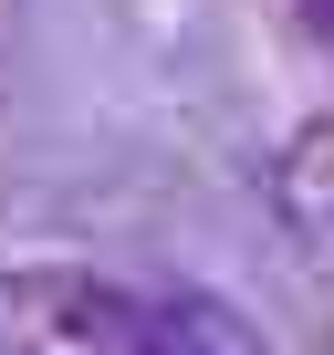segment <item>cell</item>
<instances>
[{"label": "cell", "mask_w": 334, "mask_h": 355, "mask_svg": "<svg viewBox=\"0 0 334 355\" xmlns=\"http://www.w3.org/2000/svg\"><path fill=\"white\" fill-rule=\"evenodd\" d=\"M272 209L303 251H334V115L292 125L282 157H272Z\"/></svg>", "instance_id": "cell-2"}, {"label": "cell", "mask_w": 334, "mask_h": 355, "mask_svg": "<svg viewBox=\"0 0 334 355\" xmlns=\"http://www.w3.org/2000/svg\"><path fill=\"white\" fill-rule=\"evenodd\" d=\"M303 21H313V42H334V0H303Z\"/></svg>", "instance_id": "cell-4"}, {"label": "cell", "mask_w": 334, "mask_h": 355, "mask_svg": "<svg viewBox=\"0 0 334 355\" xmlns=\"http://www.w3.org/2000/svg\"><path fill=\"white\" fill-rule=\"evenodd\" d=\"M136 355H261V334H251L220 293H146Z\"/></svg>", "instance_id": "cell-3"}, {"label": "cell", "mask_w": 334, "mask_h": 355, "mask_svg": "<svg viewBox=\"0 0 334 355\" xmlns=\"http://www.w3.org/2000/svg\"><path fill=\"white\" fill-rule=\"evenodd\" d=\"M146 293L84 261H21L0 272V355H136Z\"/></svg>", "instance_id": "cell-1"}, {"label": "cell", "mask_w": 334, "mask_h": 355, "mask_svg": "<svg viewBox=\"0 0 334 355\" xmlns=\"http://www.w3.org/2000/svg\"><path fill=\"white\" fill-rule=\"evenodd\" d=\"M11 32H21V0H0V53H11Z\"/></svg>", "instance_id": "cell-5"}, {"label": "cell", "mask_w": 334, "mask_h": 355, "mask_svg": "<svg viewBox=\"0 0 334 355\" xmlns=\"http://www.w3.org/2000/svg\"><path fill=\"white\" fill-rule=\"evenodd\" d=\"M324 355H334V345H324Z\"/></svg>", "instance_id": "cell-6"}]
</instances>
